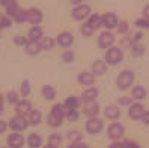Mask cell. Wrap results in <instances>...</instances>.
<instances>
[{"label": "cell", "instance_id": "32", "mask_svg": "<svg viewBox=\"0 0 149 148\" xmlns=\"http://www.w3.org/2000/svg\"><path fill=\"white\" fill-rule=\"evenodd\" d=\"M48 124H50L51 127H59L60 124H62V118H57L56 115L50 114V115H48Z\"/></svg>", "mask_w": 149, "mask_h": 148}, {"label": "cell", "instance_id": "54", "mask_svg": "<svg viewBox=\"0 0 149 148\" xmlns=\"http://www.w3.org/2000/svg\"><path fill=\"white\" fill-rule=\"evenodd\" d=\"M44 148H57V147H54V145H51V144H48V145H45Z\"/></svg>", "mask_w": 149, "mask_h": 148}, {"label": "cell", "instance_id": "30", "mask_svg": "<svg viewBox=\"0 0 149 148\" xmlns=\"http://www.w3.org/2000/svg\"><path fill=\"white\" fill-rule=\"evenodd\" d=\"M39 46H41V50H50V48H53L54 41L51 39V38H48V36H44L39 41Z\"/></svg>", "mask_w": 149, "mask_h": 148}, {"label": "cell", "instance_id": "23", "mask_svg": "<svg viewBox=\"0 0 149 148\" xmlns=\"http://www.w3.org/2000/svg\"><path fill=\"white\" fill-rule=\"evenodd\" d=\"M78 103H80V100H78L75 95H71V97H68V98L65 100V109H66V110L77 109V107H78Z\"/></svg>", "mask_w": 149, "mask_h": 148}, {"label": "cell", "instance_id": "27", "mask_svg": "<svg viewBox=\"0 0 149 148\" xmlns=\"http://www.w3.org/2000/svg\"><path fill=\"white\" fill-rule=\"evenodd\" d=\"M41 92H42V95H44V98H47V100H53L54 95H56L54 88H53V86H48V85L44 86V88L41 89Z\"/></svg>", "mask_w": 149, "mask_h": 148}, {"label": "cell", "instance_id": "46", "mask_svg": "<svg viewBox=\"0 0 149 148\" xmlns=\"http://www.w3.org/2000/svg\"><path fill=\"white\" fill-rule=\"evenodd\" d=\"M6 127H8V123L5 119H0V135H2L5 130H6Z\"/></svg>", "mask_w": 149, "mask_h": 148}, {"label": "cell", "instance_id": "28", "mask_svg": "<svg viewBox=\"0 0 149 148\" xmlns=\"http://www.w3.org/2000/svg\"><path fill=\"white\" fill-rule=\"evenodd\" d=\"M81 132H78V130H69V132H66V139L68 141H71V142H78L81 139Z\"/></svg>", "mask_w": 149, "mask_h": 148}, {"label": "cell", "instance_id": "16", "mask_svg": "<svg viewBox=\"0 0 149 148\" xmlns=\"http://www.w3.org/2000/svg\"><path fill=\"white\" fill-rule=\"evenodd\" d=\"M96 97H98V89L96 88H89V89H86L81 94V101L83 103H93V100Z\"/></svg>", "mask_w": 149, "mask_h": 148}, {"label": "cell", "instance_id": "43", "mask_svg": "<svg viewBox=\"0 0 149 148\" xmlns=\"http://www.w3.org/2000/svg\"><path fill=\"white\" fill-rule=\"evenodd\" d=\"M118 104H122V106H131V104H133V103H131V98L130 97H125V98H119L118 100Z\"/></svg>", "mask_w": 149, "mask_h": 148}, {"label": "cell", "instance_id": "47", "mask_svg": "<svg viewBox=\"0 0 149 148\" xmlns=\"http://www.w3.org/2000/svg\"><path fill=\"white\" fill-rule=\"evenodd\" d=\"M142 121H143V124L149 126V112H145L143 116H142Z\"/></svg>", "mask_w": 149, "mask_h": 148}, {"label": "cell", "instance_id": "35", "mask_svg": "<svg viewBox=\"0 0 149 148\" xmlns=\"http://www.w3.org/2000/svg\"><path fill=\"white\" fill-rule=\"evenodd\" d=\"M48 144H51V145H60L62 144V137H60L59 135H51L50 137H48Z\"/></svg>", "mask_w": 149, "mask_h": 148}, {"label": "cell", "instance_id": "13", "mask_svg": "<svg viewBox=\"0 0 149 148\" xmlns=\"http://www.w3.org/2000/svg\"><path fill=\"white\" fill-rule=\"evenodd\" d=\"M77 82L80 83V85H86V86L93 85V83H95V76H93L92 73L83 71V73L78 74V77H77Z\"/></svg>", "mask_w": 149, "mask_h": 148}, {"label": "cell", "instance_id": "26", "mask_svg": "<svg viewBox=\"0 0 149 148\" xmlns=\"http://www.w3.org/2000/svg\"><path fill=\"white\" fill-rule=\"evenodd\" d=\"M6 12H8V17H14L15 18V15L20 12V6H18V3H15V2H11L9 5L6 6Z\"/></svg>", "mask_w": 149, "mask_h": 148}, {"label": "cell", "instance_id": "2", "mask_svg": "<svg viewBox=\"0 0 149 148\" xmlns=\"http://www.w3.org/2000/svg\"><path fill=\"white\" fill-rule=\"evenodd\" d=\"M124 59V51L120 47H110L106 53V64L110 65H118Z\"/></svg>", "mask_w": 149, "mask_h": 148}, {"label": "cell", "instance_id": "48", "mask_svg": "<svg viewBox=\"0 0 149 148\" xmlns=\"http://www.w3.org/2000/svg\"><path fill=\"white\" fill-rule=\"evenodd\" d=\"M143 36H145V35H143L142 32H139V33H136V35H134V42H139L140 39H143Z\"/></svg>", "mask_w": 149, "mask_h": 148}, {"label": "cell", "instance_id": "29", "mask_svg": "<svg viewBox=\"0 0 149 148\" xmlns=\"http://www.w3.org/2000/svg\"><path fill=\"white\" fill-rule=\"evenodd\" d=\"M87 24H89L93 30H96V29L101 26V17H100L98 14H93L91 18H89V21H87Z\"/></svg>", "mask_w": 149, "mask_h": 148}, {"label": "cell", "instance_id": "21", "mask_svg": "<svg viewBox=\"0 0 149 148\" xmlns=\"http://www.w3.org/2000/svg\"><path fill=\"white\" fill-rule=\"evenodd\" d=\"M27 144L30 148H39L42 145V139L41 136H38L36 133H32L29 137H27Z\"/></svg>", "mask_w": 149, "mask_h": 148}, {"label": "cell", "instance_id": "7", "mask_svg": "<svg viewBox=\"0 0 149 148\" xmlns=\"http://www.w3.org/2000/svg\"><path fill=\"white\" fill-rule=\"evenodd\" d=\"M102 128V121L98 118H89L86 123V130L89 132L91 135H96Z\"/></svg>", "mask_w": 149, "mask_h": 148}, {"label": "cell", "instance_id": "22", "mask_svg": "<svg viewBox=\"0 0 149 148\" xmlns=\"http://www.w3.org/2000/svg\"><path fill=\"white\" fill-rule=\"evenodd\" d=\"M26 51H27L29 55H38L39 51H41V46H39V42L36 41H29L27 42V46H26Z\"/></svg>", "mask_w": 149, "mask_h": 148}, {"label": "cell", "instance_id": "41", "mask_svg": "<svg viewBox=\"0 0 149 148\" xmlns=\"http://www.w3.org/2000/svg\"><path fill=\"white\" fill-rule=\"evenodd\" d=\"M62 59L65 60V62H72V60H74V51L66 50L65 53L62 55Z\"/></svg>", "mask_w": 149, "mask_h": 148}, {"label": "cell", "instance_id": "24", "mask_svg": "<svg viewBox=\"0 0 149 148\" xmlns=\"http://www.w3.org/2000/svg\"><path fill=\"white\" fill-rule=\"evenodd\" d=\"M131 55L134 58H140L145 55V47L142 44H139V42H133V46H131Z\"/></svg>", "mask_w": 149, "mask_h": 148}, {"label": "cell", "instance_id": "45", "mask_svg": "<svg viewBox=\"0 0 149 148\" xmlns=\"http://www.w3.org/2000/svg\"><path fill=\"white\" fill-rule=\"evenodd\" d=\"M66 148H89V145L83 144V142H75V144H71V145L66 147Z\"/></svg>", "mask_w": 149, "mask_h": 148}, {"label": "cell", "instance_id": "50", "mask_svg": "<svg viewBox=\"0 0 149 148\" xmlns=\"http://www.w3.org/2000/svg\"><path fill=\"white\" fill-rule=\"evenodd\" d=\"M11 24H12V20L9 18V17H6L5 23H3V27H11Z\"/></svg>", "mask_w": 149, "mask_h": 148}, {"label": "cell", "instance_id": "1", "mask_svg": "<svg viewBox=\"0 0 149 148\" xmlns=\"http://www.w3.org/2000/svg\"><path fill=\"white\" fill-rule=\"evenodd\" d=\"M133 82H134V73L131 71V69H124V71L118 76V79H116L118 88L122 89V91L128 89L130 86L133 85Z\"/></svg>", "mask_w": 149, "mask_h": 148}, {"label": "cell", "instance_id": "5", "mask_svg": "<svg viewBox=\"0 0 149 148\" xmlns=\"http://www.w3.org/2000/svg\"><path fill=\"white\" fill-rule=\"evenodd\" d=\"M91 14V6L89 5H78L74 8V11H72V17L75 20H84L86 17H89Z\"/></svg>", "mask_w": 149, "mask_h": 148}, {"label": "cell", "instance_id": "34", "mask_svg": "<svg viewBox=\"0 0 149 148\" xmlns=\"http://www.w3.org/2000/svg\"><path fill=\"white\" fill-rule=\"evenodd\" d=\"M15 20L18 21V23L27 21V11H26V9H20V12L15 15Z\"/></svg>", "mask_w": 149, "mask_h": 148}, {"label": "cell", "instance_id": "6", "mask_svg": "<svg viewBox=\"0 0 149 148\" xmlns=\"http://www.w3.org/2000/svg\"><path fill=\"white\" fill-rule=\"evenodd\" d=\"M143 114H145V107H143V104H140V103H133L128 107V116L133 118V119L142 118Z\"/></svg>", "mask_w": 149, "mask_h": 148}, {"label": "cell", "instance_id": "10", "mask_svg": "<svg viewBox=\"0 0 149 148\" xmlns=\"http://www.w3.org/2000/svg\"><path fill=\"white\" fill-rule=\"evenodd\" d=\"M42 12L38 8H32V9H27V21H30L33 26H36L38 23L42 21Z\"/></svg>", "mask_w": 149, "mask_h": 148}, {"label": "cell", "instance_id": "51", "mask_svg": "<svg viewBox=\"0 0 149 148\" xmlns=\"http://www.w3.org/2000/svg\"><path fill=\"white\" fill-rule=\"evenodd\" d=\"M143 15H145V18H149V5L143 8Z\"/></svg>", "mask_w": 149, "mask_h": 148}, {"label": "cell", "instance_id": "42", "mask_svg": "<svg viewBox=\"0 0 149 148\" xmlns=\"http://www.w3.org/2000/svg\"><path fill=\"white\" fill-rule=\"evenodd\" d=\"M118 32L119 33H125L127 32V29H128V24L125 23V21H119V24H118Z\"/></svg>", "mask_w": 149, "mask_h": 148}, {"label": "cell", "instance_id": "44", "mask_svg": "<svg viewBox=\"0 0 149 148\" xmlns=\"http://www.w3.org/2000/svg\"><path fill=\"white\" fill-rule=\"evenodd\" d=\"M124 147H125V148H140V145H139L137 142H134V141H127V142H124Z\"/></svg>", "mask_w": 149, "mask_h": 148}, {"label": "cell", "instance_id": "55", "mask_svg": "<svg viewBox=\"0 0 149 148\" xmlns=\"http://www.w3.org/2000/svg\"><path fill=\"white\" fill-rule=\"evenodd\" d=\"M3 148H9V147H3Z\"/></svg>", "mask_w": 149, "mask_h": 148}, {"label": "cell", "instance_id": "31", "mask_svg": "<svg viewBox=\"0 0 149 148\" xmlns=\"http://www.w3.org/2000/svg\"><path fill=\"white\" fill-rule=\"evenodd\" d=\"M51 114L56 115L57 118H63V115H65V107L62 106V104H54V106L51 107Z\"/></svg>", "mask_w": 149, "mask_h": 148}, {"label": "cell", "instance_id": "25", "mask_svg": "<svg viewBox=\"0 0 149 148\" xmlns=\"http://www.w3.org/2000/svg\"><path fill=\"white\" fill-rule=\"evenodd\" d=\"M27 121H29V124H32V126H38L41 123V112L36 110V109H33L29 114V119Z\"/></svg>", "mask_w": 149, "mask_h": 148}, {"label": "cell", "instance_id": "37", "mask_svg": "<svg viewBox=\"0 0 149 148\" xmlns=\"http://www.w3.org/2000/svg\"><path fill=\"white\" fill-rule=\"evenodd\" d=\"M136 26L137 27H142V29H146V27H149V20L148 18H137L136 20Z\"/></svg>", "mask_w": 149, "mask_h": 148}, {"label": "cell", "instance_id": "9", "mask_svg": "<svg viewBox=\"0 0 149 148\" xmlns=\"http://www.w3.org/2000/svg\"><path fill=\"white\" fill-rule=\"evenodd\" d=\"M107 133H109V137H111V139H119L124 136V126L119 123H113L107 128Z\"/></svg>", "mask_w": 149, "mask_h": 148}, {"label": "cell", "instance_id": "38", "mask_svg": "<svg viewBox=\"0 0 149 148\" xmlns=\"http://www.w3.org/2000/svg\"><path fill=\"white\" fill-rule=\"evenodd\" d=\"M6 100H8V103H17V101H18V94H17L15 91L8 92V95H6Z\"/></svg>", "mask_w": 149, "mask_h": 148}, {"label": "cell", "instance_id": "40", "mask_svg": "<svg viewBox=\"0 0 149 148\" xmlns=\"http://www.w3.org/2000/svg\"><path fill=\"white\" fill-rule=\"evenodd\" d=\"M66 118L69 121H75L78 118V110L77 109H72V110H66Z\"/></svg>", "mask_w": 149, "mask_h": 148}, {"label": "cell", "instance_id": "17", "mask_svg": "<svg viewBox=\"0 0 149 148\" xmlns=\"http://www.w3.org/2000/svg\"><path fill=\"white\" fill-rule=\"evenodd\" d=\"M104 115H106V118L116 119L120 115V110H119L118 106H115V104H110V106H106V109H104Z\"/></svg>", "mask_w": 149, "mask_h": 148}, {"label": "cell", "instance_id": "3", "mask_svg": "<svg viewBox=\"0 0 149 148\" xmlns=\"http://www.w3.org/2000/svg\"><path fill=\"white\" fill-rule=\"evenodd\" d=\"M29 126V121L26 119L24 116H14L11 121H9V127L14 130V132H21V130H26Z\"/></svg>", "mask_w": 149, "mask_h": 148}, {"label": "cell", "instance_id": "39", "mask_svg": "<svg viewBox=\"0 0 149 148\" xmlns=\"http://www.w3.org/2000/svg\"><path fill=\"white\" fill-rule=\"evenodd\" d=\"M14 42L17 46H27L29 41H26V38L21 36V35H15V36H14Z\"/></svg>", "mask_w": 149, "mask_h": 148}, {"label": "cell", "instance_id": "18", "mask_svg": "<svg viewBox=\"0 0 149 148\" xmlns=\"http://www.w3.org/2000/svg\"><path fill=\"white\" fill-rule=\"evenodd\" d=\"M29 38L30 41H41L44 36H42V29L39 27V26H32L30 30H29Z\"/></svg>", "mask_w": 149, "mask_h": 148}, {"label": "cell", "instance_id": "20", "mask_svg": "<svg viewBox=\"0 0 149 148\" xmlns=\"http://www.w3.org/2000/svg\"><path fill=\"white\" fill-rule=\"evenodd\" d=\"M146 89L143 88L142 85H137V86H134L133 88V92H131V95H133V98H136V100H145L146 98Z\"/></svg>", "mask_w": 149, "mask_h": 148}, {"label": "cell", "instance_id": "19", "mask_svg": "<svg viewBox=\"0 0 149 148\" xmlns=\"http://www.w3.org/2000/svg\"><path fill=\"white\" fill-rule=\"evenodd\" d=\"M98 112H100V106H98L95 101H93V103H89V104L84 107V114L89 116V118H96Z\"/></svg>", "mask_w": 149, "mask_h": 148}, {"label": "cell", "instance_id": "15", "mask_svg": "<svg viewBox=\"0 0 149 148\" xmlns=\"http://www.w3.org/2000/svg\"><path fill=\"white\" fill-rule=\"evenodd\" d=\"M92 71L96 76H101V74H104L107 71V64L104 62V60H101V59H96V60H93V64H92Z\"/></svg>", "mask_w": 149, "mask_h": 148}, {"label": "cell", "instance_id": "33", "mask_svg": "<svg viewBox=\"0 0 149 148\" xmlns=\"http://www.w3.org/2000/svg\"><path fill=\"white\" fill-rule=\"evenodd\" d=\"M80 30H81V33L84 35V36H91V35L95 32L92 27H91V26L89 24H87V23H84V24H81V27H80Z\"/></svg>", "mask_w": 149, "mask_h": 148}, {"label": "cell", "instance_id": "11", "mask_svg": "<svg viewBox=\"0 0 149 148\" xmlns=\"http://www.w3.org/2000/svg\"><path fill=\"white\" fill-rule=\"evenodd\" d=\"M57 44L62 47H69L74 42V35L71 32H62L60 35H57Z\"/></svg>", "mask_w": 149, "mask_h": 148}, {"label": "cell", "instance_id": "4", "mask_svg": "<svg viewBox=\"0 0 149 148\" xmlns=\"http://www.w3.org/2000/svg\"><path fill=\"white\" fill-rule=\"evenodd\" d=\"M119 20L118 17L113 14V12H107L101 17V26H104L106 29H113V27H118Z\"/></svg>", "mask_w": 149, "mask_h": 148}, {"label": "cell", "instance_id": "36", "mask_svg": "<svg viewBox=\"0 0 149 148\" xmlns=\"http://www.w3.org/2000/svg\"><path fill=\"white\" fill-rule=\"evenodd\" d=\"M20 91H21V95H29V92H30V85H29V82L27 80H24L23 83H21V86H20Z\"/></svg>", "mask_w": 149, "mask_h": 148}, {"label": "cell", "instance_id": "53", "mask_svg": "<svg viewBox=\"0 0 149 148\" xmlns=\"http://www.w3.org/2000/svg\"><path fill=\"white\" fill-rule=\"evenodd\" d=\"M2 112H3V97L0 94V115H2Z\"/></svg>", "mask_w": 149, "mask_h": 148}, {"label": "cell", "instance_id": "12", "mask_svg": "<svg viewBox=\"0 0 149 148\" xmlns=\"http://www.w3.org/2000/svg\"><path fill=\"white\" fill-rule=\"evenodd\" d=\"M30 109H32L30 101H27V100H21L20 103H17L15 112H17V115H18V116H24V115H27V114H30V112H32Z\"/></svg>", "mask_w": 149, "mask_h": 148}, {"label": "cell", "instance_id": "8", "mask_svg": "<svg viewBox=\"0 0 149 148\" xmlns=\"http://www.w3.org/2000/svg\"><path fill=\"white\" fill-rule=\"evenodd\" d=\"M113 41H115V36H113L111 32H102L100 36H98V44L101 48H109L111 47Z\"/></svg>", "mask_w": 149, "mask_h": 148}, {"label": "cell", "instance_id": "49", "mask_svg": "<svg viewBox=\"0 0 149 148\" xmlns=\"http://www.w3.org/2000/svg\"><path fill=\"white\" fill-rule=\"evenodd\" d=\"M109 148H125V147H124V144H120V142H113V144H110Z\"/></svg>", "mask_w": 149, "mask_h": 148}, {"label": "cell", "instance_id": "52", "mask_svg": "<svg viewBox=\"0 0 149 148\" xmlns=\"http://www.w3.org/2000/svg\"><path fill=\"white\" fill-rule=\"evenodd\" d=\"M5 18L6 17L2 15V12H0V29H3V23H5Z\"/></svg>", "mask_w": 149, "mask_h": 148}, {"label": "cell", "instance_id": "14", "mask_svg": "<svg viewBox=\"0 0 149 148\" xmlns=\"http://www.w3.org/2000/svg\"><path fill=\"white\" fill-rule=\"evenodd\" d=\"M23 144H24V139L18 133H14L8 137V145H9V148H21Z\"/></svg>", "mask_w": 149, "mask_h": 148}]
</instances>
